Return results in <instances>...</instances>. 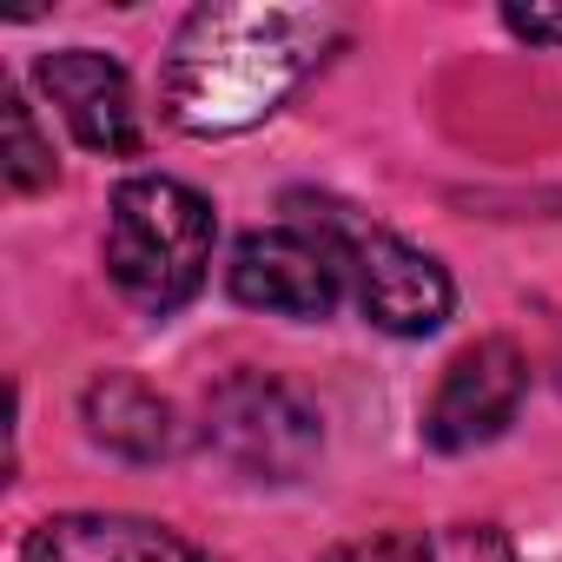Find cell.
<instances>
[{"mask_svg": "<svg viewBox=\"0 0 562 562\" xmlns=\"http://www.w3.org/2000/svg\"><path fill=\"white\" fill-rule=\"evenodd\" d=\"M21 562H212V555L146 516H47L27 529Z\"/></svg>", "mask_w": 562, "mask_h": 562, "instance_id": "obj_8", "label": "cell"}, {"mask_svg": "<svg viewBox=\"0 0 562 562\" xmlns=\"http://www.w3.org/2000/svg\"><path fill=\"white\" fill-rule=\"evenodd\" d=\"M0 120H8V186L14 192H41V186H54V146L41 139V126H34V106L21 100V93H8L0 100Z\"/></svg>", "mask_w": 562, "mask_h": 562, "instance_id": "obj_11", "label": "cell"}, {"mask_svg": "<svg viewBox=\"0 0 562 562\" xmlns=\"http://www.w3.org/2000/svg\"><path fill=\"white\" fill-rule=\"evenodd\" d=\"M522 384H529V364L509 338H476L470 351L450 358L430 411H424V443L430 450H476L490 443L516 404H522Z\"/></svg>", "mask_w": 562, "mask_h": 562, "instance_id": "obj_6", "label": "cell"}, {"mask_svg": "<svg viewBox=\"0 0 562 562\" xmlns=\"http://www.w3.org/2000/svg\"><path fill=\"white\" fill-rule=\"evenodd\" d=\"M299 225L318 232L338 251L351 292H358V305H364V318L378 331L424 338V331H437L450 318V299H457L450 292V271L430 251H417L411 238H397V232H384V225H371V218H358V212H345L331 199H318Z\"/></svg>", "mask_w": 562, "mask_h": 562, "instance_id": "obj_3", "label": "cell"}, {"mask_svg": "<svg viewBox=\"0 0 562 562\" xmlns=\"http://www.w3.org/2000/svg\"><path fill=\"white\" fill-rule=\"evenodd\" d=\"M80 411H87L93 443H106L113 457H133V463L166 457V450H172V437H179V430H172V404H166L153 384L126 378V371L93 378V384H87V397H80Z\"/></svg>", "mask_w": 562, "mask_h": 562, "instance_id": "obj_9", "label": "cell"}, {"mask_svg": "<svg viewBox=\"0 0 562 562\" xmlns=\"http://www.w3.org/2000/svg\"><path fill=\"white\" fill-rule=\"evenodd\" d=\"M503 21L529 47H562V8H503Z\"/></svg>", "mask_w": 562, "mask_h": 562, "instance_id": "obj_12", "label": "cell"}, {"mask_svg": "<svg viewBox=\"0 0 562 562\" xmlns=\"http://www.w3.org/2000/svg\"><path fill=\"white\" fill-rule=\"evenodd\" d=\"M555 384H562V358H555Z\"/></svg>", "mask_w": 562, "mask_h": 562, "instance_id": "obj_13", "label": "cell"}, {"mask_svg": "<svg viewBox=\"0 0 562 562\" xmlns=\"http://www.w3.org/2000/svg\"><path fill=\"white\" fill-rule=\"evenodd\" d=\"M232 299L251 305V312H271V318H331L338 292H345V265L338 251L305 232V225H271V232H245L232 265Z\"/></svg>", "mask_w": 562, "mask_h": 562, "instance_id": "obj_5", "label": "cell"}, {"mask_svg": "<svg viewBox=\"0 0 562 562\" xmlns=\"http://www.w3.org/2000/svg\"><path fill=\"white\" fill-rule=\"evenodd\" d=\"M205 443L258 483H292V476L312 470L325 437H318V417L299 391L245 371V378H225L205 397Z\"/></svg>", "mask_w": 562, "mask_h": 562, "instance_id": "obj_4", "label": "cell"}, {"mask_svg": "<svg viewBox=\"0 0 562 562\" xmlns=\"http://www.w3.org/2000/svg\"><path fill=\"white\" fill-rule=\"evenodd\" d=\"M325 562H516V542L496 522H443V529H391L331 549Z\"/></svg>", "mask_w": 562, "mask_h": 562, "instance_id": "obj_10", "label": "cell"}, {"mask_svg": "<svg viewBox=\"0 0 562 562\" xmlns=\"http://www.w3.org/2000/svg\"><path fill=\"white\" fill-rule=\"evenodd\" d=\"M338 34L345 21L312 8H258V0L251 8H238V0L199 8L166 54L159 106L192 139L245 133L318 74Z\"/></svg>", "mask_w": 562, "mask_h": 562, "instance_id": "obj_1", "label": "cell"}, {"mask_svg": "<svg viewBox=\"0 0 562 562\" xmlns=\"http://www.w3.org/2000/svg\"><path fill=\"white\" fill-rule=\"evenodd\" d=\"M41 93L60 106V120L74 126L80 146L106 153V159H133L146 146V126H139V106H133V80L120 60L93 54V47H67V54H47L34 67Z\"/></svg>", "mask_w": 562, "mask_h": 562, "instance_id": "obj_7", "label": "cell"}, {"mask_svg": "<svg viewBox=\"0 0 562 562\" xmlns=\"http://www.w3.org/2000/svg\"><path fill=\"white\" fill-rule=\"evenodd\" d=\"M212 238H218V218L192 186L139 172L113 192V212H106V278L120 285V299L166 318L205 285Z\"/></svg>", "mask_w": 562, "mask_h": 562, "instance_id": "obj_2", "label": "cell"}]
</instances>
